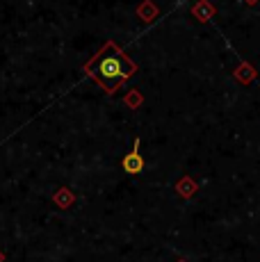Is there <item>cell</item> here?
Listing matches in <instances>:
<instances>
[{"instance_id":"1","label":"cell","mask_w":260,"mask_h":262,"mask_svg":"<svg viewBox=\"0 0 260 262\" xmlns=\"http://www.w3.org/2000/svg\"><path fill=\"white\" fill-rule=\"evenodd\" d=\"M84 71L92 75L105 92H117L119 84L126 82L130 75H135L137 67L123 55V50L117 43H105L103 50L84 67Z\"/></svg>"},{"instance_id":"2","label":"cell","mask_w":260,"mask_h":262,"mask_svg":"<svg viewBox=\"0 0 260 262\" xmlns=\"http://www.w3.org/2000/svg\"><path fill=\"white\" fill-rule=\"evenodd\" d=\"M121 162H123V171L130 173V176L139 173V171L144 169V158H142V153H139V139H135L133 150H130V153L121 160Z\"/></svg>"}]
</instances>
